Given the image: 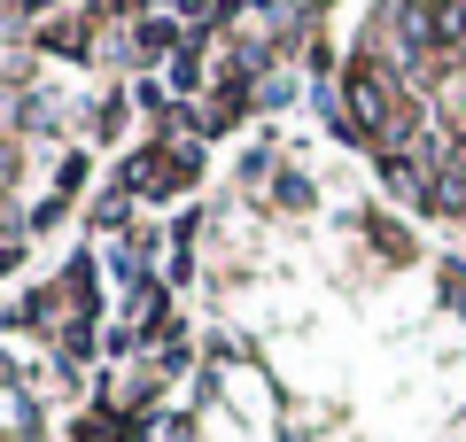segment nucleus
<instances>
[{"label": "nucleus", "instance_id": "nucleus-1", "mask_svg": "<svg viewBox=\"0 0 466 442\" xmlns=\"http://www.w3.org/2000/svg\"><path fill=\"white\" fill-rule=\"evenodd\" d=\"M435 24H443V39H459V47H466V0H451V8H443Z\"/></svg>", "mask_w": 466, "mask_h": 442}]
</instances>
